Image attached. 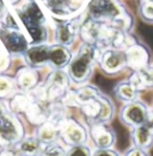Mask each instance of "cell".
I'll return each instance as SVG.
<instances>
[{
  "instance_id": "cell-1",
  "label": "cell",
  "mask_w": 153,
  "mask_h": 156,
  "mask_svg": "<svg viewBox=\"0 0 153 156\" xmlns=\"http://www.w3.org/2000/svg\"><path fill=\"white\" fill-rule=\"evenodd\" d=\"M14 9L30 37V44L44 43L47 41L46 18L37 2L35 0H22Z\"/></svg>"
},
{
  "instance_id": "cell-2",
  "label": "cell",
  "mask_w": 153,
  "mask_h": 156,
  "mask_svg": "<svg viewBox=\"0 0 153 156\" xmlns=\"http://www.w3.org/2000/svg\"><path fill=\"white\" fill-rule=\"evenodd\" d=\"M99 54L101 52H98L97 45L86 42L81 44L76 55H73L69 65L67 66L69 80L76 85H84L88 82L92 75L93 67L98 62Z\"/></svg>"
},
{
  "instance_id": "cell-3",
  "label": "cell",
  "mask_w": 153,
  "mask_h": 156,
  "mask_svg": "<svg viewBox=\"0 0 153 156\" xmlns=\"http://www.w3.org/2000/svg\"><path fill=\"white\" fill-rule=\"evenodd\" d=\"M25 136V125L21 116L7 107L0 111V148L16 147Z\"/></svg>"
},
{
  "instance_id": "cell-4",
  "label": "cell",
  "mask_w": 153,
  "mask_h": 156,
  "mask_svg": "<svg viewBox=\"0 0 153 156\" xmlns=\"http://www.w3.org/2000/svg\"><path fill=\"white\" fill-rule=\"evenodd\" d=\"M84 116L91 123H109L114 116L115 108L111 99L99 92L95 98L80 105Z\"/></svg>"
},
{
  "instance_id": "cell-5",
  "label": "cell",
  "mask_w": 153,
  "mask_h": 156,
  "mask_svg": "<svg viewBox=\"0 0 153 156\" xmlns=\"http://www.w3.org/2000/svg\"><path fill=\"white\" fill-rule=\"evenodd\" d=\"M118 118L123 125L133 129L144 124H148L152 118V111L144 101L136 99L121 106Z\"/></svg>"
},
{
  "instance_id": "cell-6",
  "label": "cell",
  "mask_w": 153,
  "mask_h": 156,
  "mask_svg": "<svg viewBox=\"0 0 153 156\" xmlns=\"http://www.w3.org/2000/svg\"><path fill=\"white\" fill-rule=\"evenodd\" d=\"M0 44L16 57L24 55L30 45V41L22 27L6 26L0 22Z\"/></svg>"
},
{
  "instance_id": "cell-7",
  "label": "cell",
  "mask_w": 153,
  "mask_h": 156,
  "mask_svg": "<svg viewBox=\"0 0 153 156\" xmlns=\"http://www.w3.org/2000/svg\"><path fill=\"white\" fill-rule=\"evenodd\" d=\"M90 16L93 20L105 22L111 19L117 27L123 31V27L120 20L126 19L128 14H123L120 7V4L116 0H92L90 4Z\"/></svg>"
},
{
  "instance_id": "cell-8",
  "label": "cell",
  "mask_w": 153,
  "mask_h": 156,
  "mask_svg": "<svg viewBox=\"0 0 153 156\" xmlns=\"http://www.w3.org/2000/svg\"><path fill=\"white\" fill-rule=\"evenodd\" d=\"M59 140L62 141L67 147L88 143L89 129L74 118H64L62 122L60 123Z\"/></svg>"
},
{
  "instance_id": "cell-9",
  "label": "cell",
  "mask_w": 153,
  "mask_h": 156,
  "mask_svg": "<svg viewBox=\"0 0 153 156\" xmlns=\"http://www.w3.org/2000/svg\"><path fill=\"white\" fill-rule=\"evenodd\" d=\"M98 66L104 74L114 76L121 74L127 67L126 52L118 48H105L98 57Z\"/></svg>"
},
{
  "instance_id": "cell-10",
  "label": "cell",
  "mask_w": 153,
  "mask_h": 156,
  "mask_svg": "<svg viewBox=\"0 0 153 156\" xmlns=\"http://www.w3.org/2000/svg\"><path fill=\"white\" fill-rule=\"evenodd\" d=\"M89 138L95 149H108L114 147L116 133L109 123H91L89 124Z\"/></svg>"
},
{
  "instance_id": "cell-11",
  "label": "cell",
  "mask_w": 153,
  "mask_h": 156,
  "mask_svg": "<svg viewBox=\"0 0 153 156\" xmlns=\"http://www.w3.org/2000/svg\"><path fill=\"white\" fill-rule=\"evenodd\" d=\"M127 67L136 72L151 66V51L140 42H133L125 49Z\"/></svg>"
},
{
  "instance_id": "cell-12",
  "label": "cell",
  "mask_w": 153,
  "mask_h": 156,
  "mask_svg": "<svg viewBox=\"0 0 153 156\" xmlns=\"http://www.w3.org/2000/svg\"><path fill=\"white\" fill-rule=\"evenodd\" d=\"M14 81L17 90L19 92L30 93L41 83L39 69L32 68L30 66L24 65L19 67L14 73Z\"/></svg>"
},
{
  "instance_id": "cell-13",
  "label": "cell",
  "mask_w": 153,
  "mask_h": 156,
  "mask_svg": "<svg viewBox=\"0 0 153 156\" xmlns=\"http://www.w3.org/2000/svg\"><path fill=\"white\" fill-rule=\"evenodd\" d=\"M48 56H49V43H37L30 44L29 48L23 55L25 65L36 69H42L48 66Z\"/></svg>"
},
{
  "instance_id": "cell-14",
  "label": "cell",
  "mask_w": 153,
  "mask_h": 156,
  "mask_svg": "<svg viewBox=\"0 0 153 156\" xmlns=\"http://www.w3.org/2000/svg\"><path fill=\"white\" fill-rule=\"evenodd\" d=\"M72 57L73 54L68 47L59 43L49 44L48 66L53 69H66L69 62L72 61Z\"/></svg>"
},
{
  "instance_id": "cell-15",
  "label": "cell",
  "mask_w": 153,
  "mask_h": 156,
  "mask_svg": "<svg viewBox=\"0 0 153 156\" xmlns=\"http://www.w3.org/2000/svg\"><path fill=\"white\" fill-rule=\"evenodd\" d=\"M132 145L150 150L153 147V125L151 123L130 129Z\"/></svg>"
},
{
  "instance_id": "cell-16",
  "label": "cell",
  "mask_w": 153,
  "mask_h": 156,
  "mask_svg": "<svg viewBox=\"0 0 153 156\" xmlns=\"http://www.w3.org/2000/svg\"><path fill=\"white\" fill-rule=\"evenodd\" d=\"M34 135L43 144L56 142L59 141V137H60V123L48 118L46 122L36 126Z\"/></svg>"
},
{
  "instance_id": "cell-17",
  "label": "cell",
  "mask_w": 153,
  "mask_h": 156,
  "mask_svg": "<svg viewBox=\"0 0 153 156\" xmlns=\"http://www.w3.org/2000/svg\"><path fill=\"white\" fill-rule=\"evenodd\" d=\"M76 34H78V26L72 22V19H67L62 23H59L55 27V34H54L55 43L69 47L74 42Z\"/></svg>"
},
{
  "instance_id": "cell-18",
  "label": "cell",
  "mask_w": 153,
  "mask_h": 156,
  "mask_svg": "<svg viewBox=\"0 0 153 156\" xmlns=\"http://www.w3.org/2000/svg\"><path fill=\"white\" fill-rule=\"evenodd\" d=\"M34 100L31 93H24V92L17 91L12 97L6 101V106L10 111L18 116H24L25 112L28 111L29 106L31 105Z\"/></svg>"
},
{
  "instance_id": "cell-19",
  "label": "cell",
  "mask_w": 153,
  "mask_h": 156,
  "mask_svg": "<svg viewBox=\"0 0 153 156\" xmlns=\"http://www.w3.org/2000/svg\"><path fill=\"white\" fill-rule=\"evenodd\" d=\"M114 93L117 100L126 104V103H130V101H134V100L139 99L140 91L136 88V86L129 79H127V80L120 81L115 86Z\"/></svg>"
},
{
  "instance_id": "cell-20",
  "label": "cell",
  "mask_w": 153,
  "mask_h": 156,
  "mask_svg": "<svg viewBox=\"0 0 153 156\" xmlns=\"http://www.w3.org/2000/svg\"><path fill=\"white\" fill-rule=\"evenodd\" d=\"M21 156H39L43 143L35 135H26L25 137L16 145Z\"/></svg>"
},
{
  "instance_id": "cell-21",
  "label": "cell",
  "mask_w": 153,
  "mask_h": 156,
  "mask_svg": "<svg viewBox=\"0 0 153 156\" xmlns=\"http://www.w3.org/2000/svg\"><path fill=\"white\" fill-rule=\"evenodd\" d=\"M17 91L14 76L9 73H0V100L7 101Z\"/></svg>"
},
{
  "instance_id": "cell-22",
  "label": "cell",
  "mask_w": 153,
  "mask_h": 156,
  "mask_svg": "<svg viewBox=\"0 0 153 156\" xmlns=\"http://www.w3.org/2000/svg\"><path fill=\"white\" fill-rule=\"evenodd\" d=\"M39 156H67V149L58 141L51 142L48 144H43Z\"/></svg>"
},
{
  "instance_id": "cell-23",
  "label": "cell",
  "mask_w": 153,
  "mask_h": 156,
  "mask_svg": "<svg viewBox=\"0 0 153 156\" xmlns=\"http://www.w3.org/2000/svg\"><path fill=\"white\" fill-rule=\"evenodd\" d=\"M92 154L93 150L88 145V143L67 147V156H92Z\"/></svg>"
},
{
  "instance_id": "cell-24",
  "label": "cell",
  "mask_w": 153,
  "mask_h": 156,
  "mask_svg": "<svg viewBox=\"0 0 153 156\" xmlns=\"http://www.w3.org/2000/svg\"><path fill=\"white\" fill-rule=\"evenodd\" d=\"M13 56L0 44V73H9L12 67Z\"/></svg>"
},
{
  "instance_id": "cell-25",
  "label": "cell",
  "mask_w": 153,
  "mask_h": 156,
  "mask_svg": "<svg viewBox=\"0 0 153 156\" xmlns=\"http://www.w3.org/2000/svg\"><path fill=\"white\" fill-rule=\"evenodd\" d=\"M123 156H151V155H150L148 150H145L142 148L132 145V147H129L127 150L125 151Z\"/></svg>"
},
{
  "instance_id": "cell-26",
  "label": "cell",
  "mask_w": 153,
  "mask_h": 156,
  "mask_svg": "<svg viewBox=\"0 0 153 156\" xmlns=\"http://www.w3.org/2000/svg\"><path fill=\"white\" fill-rule=\"evenodd\" d=\"M92 156H123V155H121L117 150H115L113 148H108V149H95Z\"/></svg>"
},
{
  "instance_id": "cell-27",
  "label": "cell",
  "mask_w": 153,
  "mask_h": 156,
  "mask_svg": "<svg viewBox=\"0 0 153 156\" xmlns=\"http://www.w3.org/2000/svg\"><path fill=\"white\" fill-rule=\"evenodd\" d=\"M0 156H21L16 147H4L0 148Z\"/></svg>"
},
{
  "instance_id": "cell-28",
  "label": "cell",
  "mask_w": 153,
  "mask_h": 156,
  "mask_svg": "<svg viewBox=\"0 0 153 156\" xmlns=\"http://www.w3.org/2000/svg\"><path fill=\"white\" fill-rule=\"evenodd\" d=\"M10 10H9V7H7V5H6V1L5 0H0V22L4 19V17L7 14Z\"/></svg>"
},
{
  "instance_id": "cell-29",
  "label": "cell",
  "mask_w": 153,
  "mask_h": 156,
  "mask_svg": "<svg viewBox=\"0 0 153 156\" xmlns=\"http://www.w3.org/2000/svg\"><path fill=\"white\" fill-rule=\"evenodd\" d=\"M6 1H7V4L11 5V6H17L18 4L22 2V0H6Z\"/></svg>"
},
{
  "instance_id": "cell-30",
  "label": "cell",
  "mask_w": 153,
  "mask_h": 156,
  "mask_svg": "<svg viewBox=\"0 0 153 156\" xmlns=\"http://www.w3.org/2000/svg\"><path fill=\"white\" fill-rule=\"evenodd\" d=\"M7 106H6V101H1L0 100V111H2L4 108H6Z\"/></svg>"
},
{
  "instance_id": "cell-31",
  "label": "cell",
  "mask_w": 153,
  "mask_h": 156,
  "mask_svg": "<svg viewBox=\"0 0 153 156\" xmlns=\"http://www.w3.org/2000/svg\"><path fill=\"white\" fill-rule=\"evenodd\" d=\"M152 68H153V65H152Z\"/></svg>"
}]
</instances>
